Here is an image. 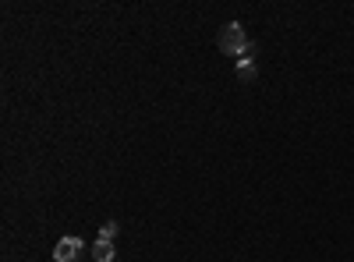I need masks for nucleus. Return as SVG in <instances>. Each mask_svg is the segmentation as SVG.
<instances>
[{"label": "nucleus", "mask_w": 354, "mask_h": 262, "mask_svg": "<svg viewBox=\"0 0 354 262\" xmlns=\"http://www.w3.org/2000/svg\"><path fill=\"white\" fill-rule=\"evenodd\" d=\"M220 53H227V57H245L248 53V36H245V28H241V21H230V25H223V32H220Z\"/></svg>", "instance_id": "1"}, {"label": "nucleus", "mask_w": 354, "mask_h": 262, "mask_svg": "<svg viewBox=\"0 0 354 262\" xmlns=\"http://www.w3.org/2000/svg\"><path fill=\"white\" fill-rule=\"evenodd\" d=\"M82 248H85V241L75 238V234H68V238L57 241V248H53V262H75V259L82 255Z\"/></svg>", "instance_id": "2"}, {"label": "nucleus", "mask_w": 354, "mask_h": 262, "mask_svg": "<svg viewBox=\"0 0 354 262\" xmlns=\"http://www.w3.org/2000/svg\"><path fill=\"white\" fill-rule=\"evenodd\" d=\"M255 78H259V68H255V43H252L248 53L238 61V82H241V85H252Z\"/></svg>", "instance_id": "3"}, {"label": "nucleus", "mask_w": 354, "mask_h": 262, "mask_svg": "<svg viewBox=\"0 0 354 262\" xmlns=\"http://www.w3.org/2000/svg\"><path fill=\"white\" fill-rule=\"evenodd\" d=\"M93 259H96V262H113V259H117L113 241H96V245H93Z\"/></svg>", "instance_id": "4"}, {"label": "nucleus", "mask_w": 354, "mask_h": 262, "mask_svg": "<svg viewBox=\"0 0 354 262\" xmlns=\"http://www.w3.org/2000/svg\"><path fill=\"white\" fill-rule=\"evenodd\" d=\"M117 230H121V227H117L113 220H106V223L100 227V241H113V238H117Z\"/></svg>", "instance_id": "5"}]
</instances>
